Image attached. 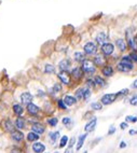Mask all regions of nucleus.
Segmentation results:
<instances>
[{"instance_id": "6ab92c4d", "label": "nucleus", "mask_w": 137, "mask_h": 153, "mask_svg": "<svg viewBox=\"0 0 137 153\" xmlns=\"http://www.w3.org/2000/svg\"><path fill=\"white\" fill-rule=\"evenodd\" d=\"M85 138H86V135L84 134V135H81L80 137H79V139H78V142H77V151H79L81 148H82V146H83V142H84V140H85Z\"/></svg>"}, {"instance_id": "de8ad7c7", "label": "nucleus", "mask_w": 137, "mask_h": 153, "mask_svg": "<svg viewBox=\"0 0 137 153\" xmlns=\"http://www.w3.org/2000/svg\"><path fill=\"white\" fill-rule=\"evenodd\" d=\"M132 88H137V79L133 82V84H132Z\"/></svg>"}, {"instance_id": "c85d7f7f", "label": "nucleus", "mask_w": 137, "mask_h": 153, "mask_svg": "<svg viewBox=\"0 0 137 153\" xmlns=\"http://www.w3.org/2000/svg\"><path fill=\"white\" fill-rule=\"evenodd\" d=\"M44 71L46 73H53V72H55V68H54V66H52V65H45Z\"/></svg>"}, {"instance_id": "c756f323", "label": "nucleus", "mask_w": 137, "mask_h": 153, "mask_svg": "<svg viewBox=\"0 0 137 153\" xmlns=\"http://www.w3.org/2000/svg\"><path fill=\"white\" fill-rule=\"evenodd\" d=\"M59 137V132H55V133H50V138L52 140V142H55Z\"/></svg>"}, {"instance_id": "49530a36", "label": "nucleus", "mask_w": 137, "mask_h": 153, "mask_svg": "<svg viewBox=\"0 0 137 153\" xmlns=\"http://www.w3.org/2000/svg\"><path fill=\"white\" fill-rule=\"evenodd\" d=\"M75 144V138H71V140H70V142H69V148H71Z\"/></svg>"}, {"instance_id": "0eeeda50", "label": "nucleus", "mask_w": 137, "mask_h": 153, "mask_svg": "<svg viewBox=\"0 0 137 153\" xmlns=\"http://www.w3.org/2000/svg\"><path fill=\"white\" fill-rule=\"evenodd\" d=\"M126 39H127V44H128V46L132 49V50L137 51V43H136V41L134 40L133 37H131L130 33H126Z\"/></svg>"}, {"instance_id": "4468645a", "label": "nucleus", "mask_w": 137, "mask_h": 153, "mask_svg": "<svg viewBox=\"0 0 137 153\" xmlns=\"http://www.w3.org/2000/svg\"><path fill=\"white\" fill-rule=\"evenodd\" d=\"M39 107H37L36 105H34V103H28L27 105V111L30 113V114H37L39 112Z\"/></svg>"}, {"instance_id": "cd10ccee", "label": "nucleus", "mask_w": 137, "mask_h": 153, "mask_svg": "<svg viewBox=\"0 0 137 153\" xmlns=\"http://www.w3.org/2000/svg\"><path fill=\"white\" fill-rule=\"evenodd\" d=\"M91 108L93 110H97V111H99V110L103 109V103L102 102H93L91 105Z\"/></svg>"}, {"instance_id": "a18cd8bd", "label": "nucleus", "mask_w": 137, "mask_h": 153, "mask_svg": "<svg viewBox=\"0 0 137 153\" xmlns=\"http://www.w3.org/2000/svg\"><path fill=\"white\" fill-rule=\"evenodd\" d=\"M11 153H22V152H21V150L14 148V149H12V150H11Z\"/></svg>"}, {"instance_id": "7c9ffc66", "label": "nucleus", "mask_w": 137, "mask_h": 153, "mask_svg": "<svg viewBox=\"0 0 137 153\" xmlns=\"http://www.w3.org/2000/svg\"><path fill=\"white\" fill-rule=\"evenodd\" d=\"M47 123H49V125H50V126L54 127V126H56V125H57L58 120H57L56 118H51V119L47 120Z\"/></svg>"}, {"instance_id": "a211bd4d", "label": "nucleus", "mask_w": 137, "mask_h": 153, "mask_svg": "<svg viewBox=\"0 0 137 153\" xmlns=\"http://www.w3.org/2000/svg\"><path fill=\"white\" fill-rule=\"evenodd\" d=\"M71 73H72V76H74L75 78L79 79V78H81L82 75H83V70H82V68H80V67H77V68H74V69H72Z\"/></svg>"}, {"instance_id": "c03bdc74", "label": "nucleus", "mask_w": 137, "mask_h": 153, "mask_svg": "<svg viewBox=\"0 0 137 153\" xmlns=\"http://www.w3.org/2000/svg\"><path fill=\"white\" fill-rule=\"evenodd\" d=\"M120 127H121V130H125V128L127 127V122H124V123H121V124H120Z\"/></svg>"}, {"instance_id": "4c0bfd02", "label": "nucleus", "mask_w": 137, "mask_h": 153, "mask_svg": "<svg viewBox=\"0 0 137 153\" xmlns=\"http://www.w3.org/2000/svg\"><path fill=\"white\" fill-rule=\"evenodd\" d=\"M62 88L61 86V84H54V86H53V90L52 91H54V93H57V92H59Z\"/></svg>"}, {"instance_id": "ddd939ff", "label": "nucleus", "mask_w": 137, "mask_h": 153, "mask_svg": "<svg viewBox=\"0 0 137 153\" xmlns=\"http://www.w3.org/2000/svg\"><path fill=\"white\" fill-rule=\"evenodd\" d=\"M64 102L66 103V106H74V105H76V102H77V98H75L74 96L67 95V96H65Z\"/></svg>"}, {"instance_id": "5fc2aeb1", "label": "nucleus", "mask_w": 137, "mask_h": 153, "mask_svg": "<svg viewBox=\"0 0 137 153\" xmlns=\"http://www.w3.org/2000/svg\"><path fill=\"white\" fill-rule=\"evenodd\" d=\"M136 134H137V131H136Z\"/></svg>"}, {"instance_id": "bb28decb", "label": "nucleus", "mask_w": 137, "mask_h": 153, "mask_svg": "<svg viewBox=\"0 0 137 153\" xmlns=\"http://www.w3.org/2000/svg\"><path fill=\"white\" fill-rule=\"evenodd\" d=\"M4 125H5V128H7V131L11 132V133H13V132H14V127H13V124H12V122H11L10 120L5 121V122H4Z\"/></svg>"}, {"instance_id": "a19ab883", "label": "nucleus", "mask_w": 137, "mask_h": 153, "mask_svg": "<svg viewBox=\"0 0 137 153\" xmlns=\"http://www.w3.org/2000/svg\"><path fill=\"white\" fill-rule=\"evenodd\" d=\"M127 92H128L127 88H124V90L120 91V92H119V93H117V94H118V96H120V95H125V94L127 93Z\"/></svg>"}, {"instance_id": "37998d69", "label": "nucleus", "mask_w": 137, "mask_h": 153, "mask_svg": "<svg viewBox=\"0 0 137 153\" xmlns=\"http://www.w3.org/2000/svg\"><path fill=\"white\" fill-rule=\"evenodd\" d=\"M115 132H116V128H115L114 126H111L110 130H109V132H108V135H112V134H115Z\"/></svg>"}, {"instance_id": "09e8293b", "label": "nucleus", "mask_w": 137, "mask_h": 153, "mask_svg": "<svg viewBox=\"0 0 137 153\" xmlns=\"http://www.w3.org/2000/svg\"><path fill=\"white\" fill-rule=\"evenodd\" d=\"M125 147H126V143L124 142V141H122V142L120 143V148H121V149H124V148H125Z\"/></svg>"}, {"instance_id": "9b49d317", "label": "nucleus", "mask_w": 137, "mask_h": 153, "mask_svg": "<svg viewBox=\"0 0 137 153\" xmlns=\"http://www.w3.org/2000/svg\"><path fill=\"white\" fill-rule=\"evenodd\" d=\"M134 68V67H131V66H127L125 64H123V63H119L118 66H117V69L119 71H121V72H128L131 71Z\"/></svg>"}, {"instance_id": "9d476101", "label": "nucleus", "mask_w": 137, "mask_h": 153, "mask_svg": "<svg viewBox=\"0 0 137 153\" xmlns=\"http://www.w3.org/2000/svg\"><path fill=\"white\" fill-rule=\"evenodd\" d=\"M21 100L23 103H26V105H28V103H30L31 100H33V95L30 93H23L21 95Z\"/></svg>"}, {"instance_id": "b1692460", "label": "nucleus", "mask_w": 137, "mask_h": 153, "mask_svg": "<svg viewBox=\"0 0 137 153\" xmlns=\"http://www.w3.org/2000/svg\"><path fill=\"white\" fill-rule=\"evenodd\" d=\"M13 110H14V113L17 114V115H22L24 110H23V107L21 105H14L13 106Z\"/></svg>"}, {"instance_id": "5701e85b", "label": "nucleus", "mask_w": 137, "mask_h": 153, "mask_svg": "<svg viewBox=\"0 0 137 153\" xmlns=\"http://www.w3.org/2000/svg\"><path fill=\"white\" fill-rule=\"evenodd\" d=\"M69 66H70L69 60H66V59H64V60H62V62L59 63V68H61V70H63V71H66V69L68 68Z\"/></svg>"}, {"instance_id": "79ce46f5", "label": "nucleus", "mask_w": 137, "mask_h": 153, "mask_svg": "<svg viewBox=\"0 0 137 153\" xmlns=\"http://www.w3.org/2000/svg\"><path fill=\"white\" fill-rule=\"evenodd\" d=\"M86 85H87V86H90V87H92V86H94V85H95V82L93 80H87L86 81Z\"/></svg>"}, {"instance_id": "2eb2a0df", "label": "nucleus", "mask_w": 137, "mask_h": 153, "mask_svg": "<svg viewBox=\"0 0 137 153\" xmlns=\"http://www.w3.org/2000/svg\"><path fill=\"white\" fill-rule=\"evenodd\" d=\"M33 132L34 133H36V134H43L44 133V127L41 125V124H39V123H36V124H34L33 125Z\"/></svg>"}, {"instance_id": "72a5a7b5", "label": "nucleus", "mask_w": 137, "mask_h": 153, "mask_svg": "<svg viewBox=\"0 0 137 153\" xmlns=\"http://www.w3.org/2000/svg\"><path fill=\"white\" fill-rule=\"evenodd\" d=\"M90 97H91V91L88 90V88H85L84 90V93H83V99L87 100Z\"/></svg>"}, {"instance_id": "864d4df0", "label": "nucleus", "mask_w": 137, "mask_h": 153, "mask_svg": "<svg viewBox=\"0 0 137 153\" xmlns=\"http://www.w3.org/2000/svg\"><path fill=\"white\" fill-rule=\"evenodd\" d=\"M54 153H58V152H54Z\"/></svg>"}, {"instance_id": "dca6fc26", "label": "nucleus", "mask_w": 137, "mask_h": 153, "mask_svg": "<svg viewBox=\"0 0 137 153\" xmlns=\"http://www.w3.org/2000/svg\"><path fill=\"white\" fill-rule=\"evenodd\" d=\"M12 138L14 140H16V141H22L23 138H24V134L20 131H14L12 133Z\"/></svg>"}, {"instance_id": "e433bc0d", "label": "nucleus", "mask_w": 137, "mask_h": 153, "mask_svg": "<svg viewBox=\"0 0 137 153\" xmlns=\"http://www.w3.org/2000/svg\"><path fill=\"white\" fill-rule=\"evenodd\" d=\"M130 103H131L132 106H137V95L133 96L132 98L130 99Z\"/></svg>"}, {"instance_id": "8fccbe9b", "label": "nucleus", "mask_w": 137, "mask_h": 153, "mask_svg": "<svg viewBox=\"0 0 137 153\" xmlns=\"http://www.w3.org/2000/svg\"><path fill=\"white\" fill-rule=\"evenodd\" d=\"M65 153H72V149H71V148H68Z\"/></svg>"}, {"instance_id": "f257e3e1", "label": "nucleus", "mask_w": 137, "mask_h": 153, "mask_svg": "<svg viewBox=\"0 0 137 153\" xmlns=\"http://www.w3.org/2000/svg\"><path fill=\"white\" fill-rule=\"evenodd\" d=\"M95 64H93V62H91V60H87L85 59L84 62H83L82 64V70L86 72V73H94L95 72Z\"/></svg>"}, {"instance_id": "aec40b11", "label": "nucleus", "mask_w": 137, "mask_h": 153, "mask_svg": "<svg viewBox=\"0 0 137 153\" xmlns=\"http://www.w3.org/2000/svg\"><path fill=\"white\" fill-rule=\"evenodd\" d=\"M39 135L38 134H36L34 132H30V133H28V135H27V140L28 141H36V140H38L39 139Z\"/></svg>"}, {"instance_id": "ea45409f", "label": "nucleus", "mask_w": 137, "mask_h": 153, "mask_svg": "<svg viewBox=\"0 0 137 153\" xmlns=\"http://www.w3.org/2000/svg\"><path fill=\"white\" fill-rule=\"evenodd\" d=\"M70 121H71L70 118H64L62 122H63V124H64V125H68V124L70 123Z\"/></svg>"}, {"instance_id": "58836bf2", "label": "nucleus", "mask_w": 137, "mask_h": 153, "mask_svg": "<svg viewBox=\"0 0 137 153\" xmlns=\"http://www.w3.org/2000/svg\"><path fill=\"white\" fill-rule=\"evenodd\" d=\"M130 57L132 58V60H134V62H136L137 63V53H131V55H130Z\"/></svg>"}, {"instance_id": "f03ea898", "label": "nucleus", "mask_w": 137, "mask_h": 153, "mask_svg": "<svg viewBox=\"0 0 137 153\" xmlns=\"http://www.w3.org/2000/svg\"><path fill=\"white\" fill-rule=\"evenodd\" d=\"M118 97V94H105L102 99H100V101H102L103 105H110V103H112Z\"/></svg>"}, {"instance_id": "6e6552de", "label": "nucleus", "mask_w": 137, "mask_h": 153, "mask_svg": "<svg viewBox=\"0 0 137 153\" xmlns=\"http://www.w3.org/2000/svg\"><path fill=\"white\" fill-rule=\"evenodd\" d=\"M33 151L35 153H42L44 150H45V147L43 143H41V142H35L33 144Z\"/></svg>"}, {"instance_id": "7ed1b4c3", "label": "nucleus", "mask_w": 137, "mask_h": 153, "mask_svg": "<svg viewBox=\"0 0 137 153\" xmlns=\"http://www.w3.org/2000/svg\"><path fill=\"white\" fill-rule=\"evenodd\" d=\"M83 50H84V53H86L88 55H92V54L96 53L97 46L94 42H87V43L84 45V47H83Z\"/></svg>"}, {"instance_id": "2f4dec72", "label": "nucleus", "mask_w": 137, "mask_h": 153, "mask_svg": "<svg viewBox=\"0 0 137 153\" xmlns=\"http://www.w3.org/2000/svg\"><path fill=\"white\" fill-rule=\"evenodd\" d=\"M83 93H84V90H83V88H80V90L77 91V92H76V97H77V99H79V100L83 99Z\"/></svg>"}, {"instance_id": "1a4fd4ad", "label": "nucleus", "mask_w": 137, "mask_h": 153, "mask_svg": "<svg viewBox=\"0 0 137 153\" xmlns=\"http://www.w3.org/2000/svg\"><path fill=\"white\" fill-rule=\"evenodd\" d=\"M96 123H97V120L95 119V118H93V119H92V120L85 125V127H84L85 132H86V133L93 132V131H94V128H95V126H96Z\"/></svg>"}, {"instance_id": "f704fd0d", "label": "nucleus", "mask_w": 137, "mask_h": 153, "mask_svg": "<svg viewBox=\"0 0 137 153\" xmlns=\"http://www.w3.org/2000/svg\"><path fill=\"white\" fill-rule=\"evenodd\" d=\"M125 121L126 122H132V123H135L137 122V117H134V115H127L125 118Z\"/></svg>"}, {"instance_id": "423d86ee", "label": "nucleus", "mask_w": 137, "mask_h": 153, "mask_svg": "<svg viewBox=\"0 0 137 153\" xmlns=\"http://www.w3.org/2000/svg\"><path fill=\"white\" fill-rule=\"evenodd\" d=\"M58 79L63 82V84H69L70 83V77L66 71H62L58 73Z\"/></svg>"}, {"instance_id": "603ef678", "label": "nucleus", "mask_w": 137, "mask_h": 153, "mask_svg": "<svg viewBox=\"0 0 137 153\" xmlns=\"http://www.w3.org/2000/svg\"><path fill=\"white\" fill-rule=\"evenodd\" d=\"M84 153H87V152H86V151H85V152H84Z\"/></svg>"}, {"instance_id": "393cba45", "label": "nucleus", "mask_w": 137, "mask_h": 153, "mask_svg": "<svg viewBox=\"0 0 137 153\" xmlns=\"http://www.w3.org/2000/svg\"><path fill=\"white\" fill-rule=\"evenodd\" d=\"M75 59L78 60V62H84V54L82 52H76L75 53Z\"/></svg>"}, {"instance_id": "473e14b6", "label": "nucleus", "mask_w": 137, "mask_h": 153, "mask_svg": "<svg viewBox=\"0 0 137 153\" xmlns=\"http://www.w3.org/2000/svg\"><path fill=\"white\" fill-rule=\"evenodd\" d=\"M67 141H68V137L67 136H63L61 138V142H59V148H63L67 144Z\"/></svg>"}, {"instance_id": "f3484780", "label": "nucleus", "mask_w": 137, "mask_h": 153, "mask_svg": "<svg viewBox=\"0 0 137 153\" xmlns=\"http://www.w3.org/2000/svg\"><path fill=\"white\" fill-rule=\"evenodd\" d=\"M102 72L105 77H111L112 73H114V69H112L111 66H105L102 69Z\"/></svg>"}, {"instance_id": "412c9836", "label": "nucleus", "mask_w": 137, "mask_h": 153, "mask_svg": "<svg viewBox=\"0 0 137 153\" xmlns=\"http://www.w3.org/2000/svg\"><path fill=\"white\" fill-rule=\"evenodd\" d=\"M15 125H16V127L19 128V130H23V128L25 127V120H24L23 118L16 119V121H15Z\"/></svg>"}, {"instance_id": "39448f33", "label": "nucleus", "mask_w": 137, "mask_h": 153, "mask_svg": "<svg viewBox=\"0 0 137 153\" xmlns=\"http://www.w3.org/2000/svg\"><path fill=\"white\" fill-rule=\"evenodd\" d=\"M114 50H115V46L111 43H106L102 45V52L104 55H111L114 53Z\"/></svg>"}, {"instance_id": "a878e982", "label": "nucleus", "mask_w": 137, "mask_h": 153, "mask_svg": "<svg viewBox=\"0 0 137 153\" xmlns=\"http://www.w3.org/2000/svg\"><path fill=\"white\" fill-rule=\"evenodd\" d=\"M104 63H105V60H104V58L102 56H100V55H97V56L94 58V64L95 65L102 66V65H104Z\"/></svg>"}, {"instance_id": "20e7f679", "label": "nucleus", "mask_w": 137, "mask_h": 153, "mask_svg": "<svg viewBox=\"0 0 137 153\" xmlns=\"http://www.w3.org/2000/svg\"><path fill=\"white\" fill-rule=\"evenodd\" d=\"M108 35H107L106 33H99L97 36H96V42L98 44H106V43H108Z\"/></svg>"}, {"instance_id": "4be33fe9", "label": "nucleus", "mask_w": 137, "mask_h": 153, "mask_svg": "<svg viewBox=\"0 0 137 153\" xmlns=\"http://www.w3.org/2000/svg\"><path fill=\"white\" fill-rule=\"evenodd\" d=\"M94 82H95V84H97V85H99V86H102V87H104L105 85H106L105 80H104V79H103L102 77H99V76H96V77H95Z\"/></svg>"}, {"instance_id": "f8f14e48", "label": "nucleus", "mask_w": 137, "mask_h": 153, "mask_svg": "<svg viewBox=\"0 0 137 153\" xmlns=\"http://www.w3.org/2000/svg\"><path fill=\"white\" fill-rule=\"evenodd\" d=\"M116 44L118 46V49L120 50L121 52H124L126 50V47H127V44H126V42L125 40H123V39H118L116 41Z\"/></svg>"}, {"instance_id": "c9c22d12", "label": "nucleus", "mask_w": 137, "mask_h": 153, "mask_svg": "<svg viewBox=\"0 0 137 153\" xmlns=\"http://www.w3.org/2000/svg\"><path fill=\"white\" fill-rule=\"evenodd\" d=\"M57 102H58V107L61 108V109H63V110H66L67 109V106H66V103L64 102V100L61 99V100H58Z\"/></svg>"}, {"instance_id": "3c124183", "label": "nucleus", "mask_w": 137, "mask_h": 153, "mask_svg": "<svg viewBox=\"0 0 137 153\" xmlns=\"http://www.w3.org/2000/svg\"><path fill=\"white\" fill-rule=\"evenodd\" d=\"M134 134H136V131H134V130H131L130 131V135H134Z\"/></svg>"}]
</instances>
